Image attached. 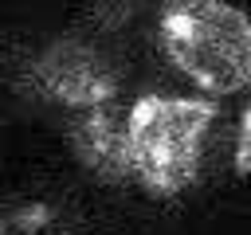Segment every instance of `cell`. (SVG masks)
<instances>
[{
	"mask_svg": "<svg viewBox=\"0 0 251 235\" xmlns=\"http://www.w3.org/2000/svg\"><path fill=\"white\" fill-rule=\"evenodd\" d=\"M35 86L63 110H90L102 102H118V70L106 55L82 39H55L39 51L31 67Z\"/></svg>",
	"mask_w": 251,
	"mask_h": 235,
	"instance_id": "3957f363",
	"label": "cell"
},
{
	"mask_svg": "<svg viewBox=\"0 0 251 235\" xmlns=\"http://www.w3.org/2000/svg\"><path fill=\"white\" fill-rule=\"evenodd\" d=\"M235 172L239 176L251 172V102L243 106V118H239V129H235Z\"/></svg>",
	"mask_w": 251,
	"mask_h": 235,
	"instance_id": "8992f818",
	"label": "cell"
},
{
	"mask_svg": "<svg viewBox=\"0 0 251 235\" xmlns=\"http://www.w3.org/2000/svg\"><path fill=\"white\" fill-rule=\"evenodd\" d=\"M71 149L82 168L102 180L129 176V141H126V110L118 102H102L90 110H71Z\"/></svg>",
	"mask_w": 251,
	"mask_h": 235,
	"instance_id": "277c9868",
	"label": "cell"
},
{
	"mask_svg": "<svg viewBox=\"0 0 251 235\" xmlns=\"http://www.w3.org/2000/svg\"><path fill=\"white\" fill-rule=\"evenodd\" d=\"M216 121V106L204 98L141 94L126 110L129 176L149 196H180L204 161V141Z\"/></svg>",
	"mask_w": 251,
	"mask_h": 235,
	"instance_id": "7a4b0ae2",
	"label": "cell"
},
{
	"mask_svg": "<svg viewBox=\"0 0 251 235\" xmlns=\"http://www.w3.org/2000/svg\"><path fill=\"white\" fill-rule=\"evenodd\" d=\"M0 235H75L63 215L43 200H20L0 208Z\"/></svg>",
	"mask_w": 251,
	"mask_h": 235,
	"instance_id": "5b68a950",
	"label": "cell"
},
{
	"mask_svg": "<svg viewBox=\"0 0 251 235\" xmlns=\"http://www.w3.org/2000/svg\"><path fill=\"white\" fill-rule=\"evenodd\" d=\"M137 8H141V0H94V12H98V20H102L106 27L126 24Z\"/></svg>",
	"mask_w": 251,
	"mask_h": 235,
	"instance_id": "52a82bcc",
	"label": "cell"
},
{
	"mask_svg": "<svg viewBox=\"0 0 251 235\" xmlns=\"http://www.w3.org/2000/svg\"><path fill=\"white\" fill-rule=\"evenodd\" d=\"M157 39L165 59L204 94L251 86V16L227 0H161Z\"/></svg>",
	"mask_w": 251,
	"mask_h": 235,
	"instance_id": "6da1fadb",
	"label": "cell"
}]
</instances>
